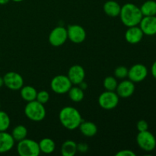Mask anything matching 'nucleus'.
I'll return each instance as SVG.
<instances>
[{"label":"nucleus","instance_id":"5701e85b","mask_svg":"<svg viewBox=\"0 0 156 156\" xmlns=\"http://www.w3.org/2000/svg\"><path fill=\"white\" fill-rule=\"evenodd\" d=\"M69 97L73 101L76 102H81L84 99L85 97V93L82 89H81L79 86H74L70 88L69 91H68Z\"/></svg>","mask_w":156,"mask_h":156},{"label":"nucleus","instance_id":"412c9836","mask_svg":"<svg viewBox=\"0 0 156 156\" xmlns=\"http://www.w3.org/2000/svg\"><path fill=\"white\" fill-rule=\"evenodd\" d=\"M39 147L41 152L44 154L53 153L56 149L55 142L50 138H44L39 142Z\"/></svg>","mask_w":156,"mask_h":156},{"label":"nucleus","instance_id":"4be33fe9","mask_svg":"<svg viewBox=\"0 0 156 156\" xmlns=\"http://www.w3.org/2000/svg\"><path fill=\"white\" fill-rule=\"evenodd\" d=\"M143 16L156 15V2L154 0H147L140 7Z\"/></svg>","mask_w":156,"mask_h":156},{"label":"nucleus","instance_id":"f03ea898","mask_svg":"<svg viewBox=\"0 0 156 156\" xmlns=\"http://www.w3.org/2000/svg\"><path fill=\"white\" fill-rule=\"evenodd\" d=\"M120 18L126 27H133L140 24L143 15L140 8L133 3H126L121 6Z\"/></svg>","mask_w":156,"mask_h":156},{"label":"nucleus","instance_id":"dca6fc26","mask_svg":"<svg viewBox=\"0 0 156 156\" xmlns=\"http://www.w3.org/2000/svg\"><path fill=\"white\" fill-rule=\"evenodd\" d=\"M15 140L12 134L6 131L0 132V154L5 153L12 150L15 146Z\"/></svg>","mask_w":156,"mask_h":156},{"label":"nucleus","instance_id":"423d86ee","mask_svg":"<svg viewBox=\"0 0 156 156\" xmlns=\"http://www.w3.org/2000/svg\"><path fill=\"white\" fill-rule=\"evenodd\" d=\"M119 101L120 97L116 91H105L99 95L98 105L102 109L110 111L117 108Z\"/></svg>","mask_w":156,"mask_h":156},{"label":"nucleus","instance_id":"9b49d317","mask_svg":"<svg viewBox=\"0 0 156 156\" xmlns=\"http://www.w3.org/2000/svg\"><path fill=\"white\" fill-rule=\"evenodd\" d=\"M68 39L74 44H82L86 38V31L79 24H70L67 27Z\"/></svg>","mask_w":156,"mask_h":156},{"label":"nucleus","instance_id":"c85d7f7f","mask_svg":"<svg viewBox=\"0 0 156 156\" xmlns=\"http://www.w3.org/2000/svg\"><path fill=\"white\" fill-rule=\"evenodd\" d=\"M136 128L139 132H143V131L148 130V129H149V124H148V123L146 120H141L137 123Z\"/></svg>","mask_w":156,"mask_h":156},{"label":"nucleus","instance_id":"f8f14e48","mask_svg":"<svg viewBox=\"0 0 156 156\" xmlns=\"http://www.w3.org/2000/svg\"><path fill=\"white\" fill-rule=\"evenodd\" d=\"M135 89V83L129 79H125L120 82V83H118L115 91L120 98H127L133 94Z\"/></svg>","mask_w":156,"mask_h":156},{"label":"nucleus","instance_id":"a878e982","mask_svg":"<svg viewBox=\"0 0 156 156\" xmlns=\"http://www.w3.org/2000/svg\"><path fill=\"white\" fill-rule=\"evenodd\" d=\"M117 85H118V82H117V79L114 76H108L104 80V87L106 91H115Z\"/></svg>","mask_w":156,"mask_h":156},{"label":"nucleus","instance_id":"ddd939ff","mask_svg":"<svg viewBox=\"0 0 156 156\" xmlns=\"http://www.w3.org/2000/svg\"><path fill=\"white\" fill-rule=\"evenodd\" d=\"M140 27L144 35L154 36L156 34V16H143L140 23Z\"/></svg>","mask_w":156,"mask_h":156},{"label":"nucleus","instance_id":"6e6552de","mask_svg":"<svg viewBox=\"0 0 156 156\" xmlns=\"http://www.w3.org/2000/svg\"><path fill=\"white\" fill-rule=\"evenodd\" d=\"M68 39L67 29L62 26H57L51 30L49 34V42L53 47H60L63 45Z\"/></svg>","mask_w":156,"mask_h":156},{"label":"nucleus","instance_id":"9d476101","mask_svg":"<svg viewBox=\"0 0 156 156\" xmlns=\"http://www.w3.org/2000/svg\"><path fill=\"white\" fill-rule=\"evenodd\" d=\"M148 76V69L145 65L137 63L130 67L128 70L129 79L134 83H139L146 79Z\"/></svg>","mask_w":156,"mask_h":156},{"label":"nucleus","instance_id":"7c9ffc66","mask_svg":"<svg viewBox=\"0 0 156 156\" xmlns=\"http://www.w3.org/2000/svg\"><path fill=\"white\" fill-rule=\"evenodd\" d=\"M116 156H136V153L129 149H123L116 153Z\"/></svg>","mask_w":156,"mask_h":156},{"label":"nucleus","instance_id":"39448f33","mask_svg":"<svg viewBox=\"0 0 156 156\" xmlns=\"http://www.w3.org/2000/svg\"><path fill=\"white\" fill-rule=\"evenodd\" d=\"M73 86L71 81L65 75H58L53 77L50 82V88L56 94H63L68 93Z\"/></svg>","mask_w":156,"mask_h":156},{"label":"nucleus","instance_id":"4468645a","mask_svg":"<svg viewBox=\"0 0 156 156\" xmlns=\"http://www.w3.org/2000/svg\"><path fill=\"white\" fill-rule=\"evenodd\" d=\"M67 76L73 85H78L79 83L85 81V71L82 66L76 64L70 67Z\"/></svg>","mask_w":156,"mask_h":156},{"label":"nucleus","instance_id":"cd10ccee","mask_svg":"<svg viewBox=\"0 0 156 156\" xmlns=\"http://www.w3.org/2000/svg\"><path fill=\"white\" fill-rule=\"evenodd\" d=\"M36 100L37 101H39L40 103L43 104V105H45L50 100V94L47 91H37V94Z\"/></svg>","mask_w":156,"mask_h":156},{"label":"nucleus","instance_id":"6ab92c4d","mask_svg":"<svg viewBox=\"0 0 156 156\" xmlns=\"http://www.w3.org/2000/svg\"><path fill=\"white\" fill-rule=\"evenodd\" d=\"M37 91L36 88L30 85H25L20 89V95L25 101L29 102L36 100Z\"/></svg>","mask_w":156,"mask_h":156},{"label":"nucleus","instance_id":"0eeeda50","mask_svg":"<svg viewBox=\"0 0 156 156\" xmlns=\"http://www.w3.org/2000/svg\"><path fill=\"white\" fill-rule=\"evenodd\" d=\"M136 143L139 147L145 152H152L156 147L155 136L149 130L139 132L136 136Z\"/></svg>","mask_w":156,"mask_h":156},{"label":"nucleus","instance_id":"7ed1b4c3","mask_svg":"<svg viewBox=\"0 0 156 156\" xmlns=\"http://www.w3.org/2000/svg\"><path fill=\"white\" fill-rule=\"evenodd\" d=\"M46 109L44 105L37 100L27 102L24 108V114L26 117L34 122H41L45 118Z\"/></svg>","mask_w":156,"mask_h":156},{"label":"nucleus","instance_id":"393cba45","mask_svg":"<svg viewBox=\"0 0 156 156\" xmlns=\"http://www.w3.org/2000/svg\"><path fill=\"white\" fill-rule=\"evenodd\" d=\"M11 124V120L7 113L0 111V132L6 131Z\"/></svg>","mask_w":156,"mask_h":156},{"label":"nucleus","instance_id":"f704fd0d","mask_svg":"<svg viewBox=\"0 0 156 156\" xmlns=\"http://www.w3.org/2000/svg\"><path fill=\"white\" fill-rule=\"evenodd\" d=\"M3 85H4V80H3V77L0 76V88H2Z\"/></svg>","mask_w":156,"mask_h":156},{"label":"nucleus","instance_id":"a211bd4d","mask_svg":"<svg viewBox=\"0 0 156 156\" xmlns=\"http://www.w3.org/2000/svg\"><path fill=\"white\" fill-rule=\"evenodd\" d=\"M81 133L87 137H92L98 133V127L93 122L82 121L79 127Z\"/></svg>","mask_w":156,"mask_h":156},{"label":"nucleus","instance_id":"bb28decb","mask_svg":"<svg viewBox=\"0 0 156 156\" xmlns=\"http://www.w3.org/2000/svg\"><path fill=\"white\" fill-rule=\"evenodd\" d=\"M128 70H129V69L126 68V66H123L117 67L114 70V76L119 79H126L128 76Z\"/></svg>","mask_w":156,"mask_h":156},{"label":"nucleus","instance_id":"c756f323","mask_svg":"<svg viewBox=\"0 0 156 156\" xmlns=\"http://www.w3.org/2000/svg\"><path fill=\"white\" fill-rule=\"evenodd\" d=\"M88 145L85 143H79L77 144V152L81 153H85L88 151Z\"/></svg>","mask_w":156,"mask_h":156},{"label":"nucleus","instance_id":"20e7f679","mask_svg":"<svg viewBox=\"0 0 156 156\" xmlns=\"http://www.w3.org/2000/svg\"><path fill=\"white\" fill-rule=\"evenodd\" d=\"M17 152L20 156H38L41 154L39 143L30 139H24L18 142Z\"/></svg>","mask_w":156,"mask_h":156},{"label":"nucleus","instance_id":"473e14b6","mask_svg":"<svg viewBox=\"0 0 156 156\" xmlns=\"http://www.w3.org/2000/svg\"><path fill=\"white\" fill-rule=\"evenodd\" d=\"M78 86H79L81 89L85 91V90H86L87 88H88V84H87L85 81H83V82H82L81 83H79V85H78Z\"/></svg>","mask_w":156,"mask_h":156},{"label":"nucleus","instance_id":"2f4dec72","mask_svg":"<svg viewBox=\"0 0 156 156\" xmlns=\"http://www.w3.org/2000/svg\"><path fill=\"white\" fill-rule=\"evenodd\" d=\"M151 73H152V76L156 79V60L153 62L151 67Z\"/></svg>","mask_w":156,"mask_h":156},{"label":"nucleus","instance_id":"aec40b11","mask_svg":"<svg viewBox=\"0 0 156 156\" xmlns=\"http://www.w3.org/2000/svg\"><path fill=\"white\" fill-rule=\"evenodd\" d=\"M77 152V143L73 140H66L61 146V154L63 156H74Z\"/></svg>","mask_w":156,"mask_h":156},{"label":"nucleus","instance_id":"f257e3e1","mask_svg":"<svg viewBox=\"0 0 156 156\" xmlns=\"http://www.w3.org/2000/svg\"><path fill=\"white\" fill-rule=\"evenodd\" d=\"M59 119L61 124L69 130L78 129L83 121L80 112L73 107H64L59 113Z\"/></svg>","mask_w":156,"mask_h":156},{"label":"nucleus","instance_id":"c9c22d12","mask_svg":"<svg viewBox=\"0 0 156 156\" xmlns=\"http://www.w3.org/2000/svg\"><path fill=\"white\" fill-rule=\"evenodd\" d=\"M12 1L15 2H22L24 1V0H12Z\"/></svg>","mask_w":156,"mask_h":156},{"label":"nucleus","instance_id":"72a5a7b5","mask_svg":"<svg viewBox=\"0 0 156 156\" xmlns=\"http://www.w3.org/2000/svg\"><path fill=\"white\" fill-rule=\"evenodd\" d=\"M10 0H0V5H6Z\"/></svg>","mask_w":156,"mask_h":156},{"label":"nucleus","instance_id":"f3484780","mask_svg":"<svg viewBox=\"0 0 156 156\" xmlns=\"http://www.w3.org/2000/svg\"><path fill=\"white\" fill-rule=\"evenodd\" d=\"M104 12L108 16L111 18H116L120 15L121 6L117 2L114 0H109L104 5Z\"/></svg>","mask_w":156,"mask_h":156},{"label":"nucleus","instance_id":"1a4fd4ad","mask_svg":"<svg viewBox=\"0 0 156 156\" xmlns=\"http://www.w3.org/2000/svg\"><path fill=\"white\" fill-rule=\"evenodd\" d=\"M4 85L12 91H18L24 86V79L16 72H9L3 76Z\"/></svg>","mask_w":156,"mask_h":156},{"label":"nucleus","instance_id":"2eb2a0df","mask_svg":"<svg viewBox=\"0 0 156 156\" xmlns=\"http://www.w3.org/2000/svg\"><path fill=\"white\" fill-rule=\"evenodd\" d=\"M144 34L140 26L129 27L125 33V40L130 44H139L143 40Z\"/></svg>","mask_w":156,"mask_h":156},{"label":"nucleus","instance_id":"e433bc0d","mask_svg":"<svg viewBox=\"0 0 156 156\" xmlns=\"http://www.w3.org/2000/svg\"><path fill=\"white\" fill-rule=\"evenodd\" d=\"M0 108H1V105H0Z\"/></svg>","mask_w":156,"mask_h":156},{"label":"nucleus","instance_id":"b1692460","mask_svg":"<svg viewBox=\"0 0 156 156\" xmlns=\"http://www.w3.org/2000/svg\"><path fill=\"white\" fill-rule=\"evenodd\" d=\"M11 134H12L15 141L19 142L24 139L27 138V129L23 125H18L12 129V132Z\"/></svg>","mask_w":156,"mask_h":156}]
</instances>
